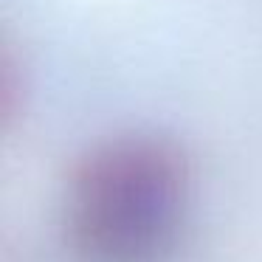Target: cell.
Instances as JSON below:
<instances>
[{"instance_id":"6da1fadb","label":"cell","mask_w":262,"mask_h":262,"mask_svg":"<svg viewBox=\"0 0 262 262\" xmlns=\"http://www.w3.org/2000/svg\"><path fill=\"white\" fill-rule=\"evenodd\" d=\"M186 166L161 138L96 147L71 183L68 231L85 262H161L181 231Z\"/></svg>"}]
</instances>
